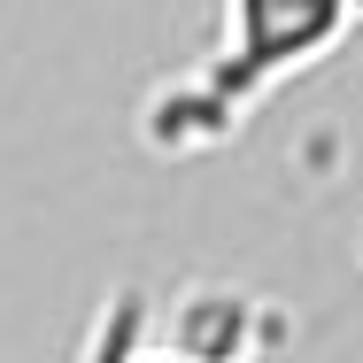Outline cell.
Returning a JSON list of instances; mask_svg holds the SVG:
<instances>
[{
	"mask_svg": "<svg viewBox=\"0 0 363 363\" xmlns=\"http://www.w3.org/2000/svg\"><path fill=\"white\" fill-rule=\"evenodd\" d=\"M363 31V0H224L217 47L147 93L140 132L155 155H209L255 124L271 93L325 70Z\"/></svg>",
	"mask_w": 363,
	"mask_h": 363,
	"instance_id": "cell-1",
	"label": "cell"
},
{
	"mask_svg": "<svg viewBox=\"0 0 363 363\" xmlns=\"http://www.w3.org/2000/svg\"><path fill=\"white\" fill-rule=\"evenodd\" d=\"M186 309H201L209 317V333H194V348L186 356H240V348H255V294H240V286H194V294H178Z\"/></svg>",
	"mask_w": 363,
	"mask_h": 363,
	"instance_id": "cell-2",
	"label": "cell"
},
{
	"mask_svg": "<svg viewBox=\"0 0 363 363\" xmlns=\"http://www.w3.org/2000/svg\"><path fill=\"white\" fill-rule=\"evenodd\" d=\"M356 255H363V232H356Z\"/></svg>",
	"mask_w": 363,
	"mask_h": 363,
	"instance_id": "cell-3",
	"label": "cell"
}]
</instances>
